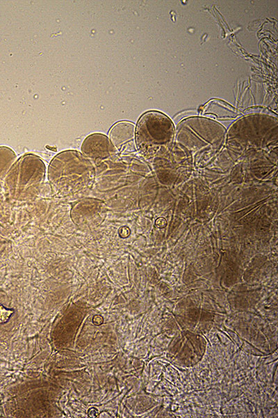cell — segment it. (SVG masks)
<instances>
[{
  "mask_svg": "<svg viewBox=\"0 0 278 418\" xmlns=\"http://www.w3.org/2000/svg\"><path fill=\"white\" fill-rule=\"evenodd\" d=\"M93 172L90 161L82 153L66 150L52 160L48 177L56 193L66 194L87 187L92 180Z\"/></svg>",
  "mask_w": 278,
  "mask_h": 418,
  "instance_id": "1",
  "label": "cell"
},
{
  "mask_svg": "<svg viewBox=\"0 0 278 418\" xmlns=\"http://www.w3.org/2000/svg\"><path fill=\"white\" fill-rule=\"evenodd\" d=\"M174 134V126L170 118L158 111H148L141 116L137 123L136 146L144 157L153 159L169 150Z\"/></svg>",
  "mask_w": 278,
  "mask_h": 418,
  "instance_id": "2",
  "label": "cell"
},
{
  "mask_svg": "<svg viewBox=\"0 0 278 418\" xmlns=\"http://www.w3.org/2000/svg\"><path fill=\"white\" fill-rule=\"evenodd\" d=\"M177 140L201 164L220 151L225 140V130L218 123H213L206 132L181 130L177 132Z\"/></svg>",
  "mask_w": 278,
  "mask_h": 418,
  "instance_id": "3",
  "label": "cell"
},
{
  "mask_svg": "<svg viewBox=\"0 0 278 418\" xmlns=\"http://www.w3.org/2000/svg\"><path fill=\"white\" fill-rule=\"evenodd\" d=\"M16 189L24 199L28 198L38 191L45 176V164L38 156L27 154L17 162Z\"/></svg>",
  "mask_w": 278,
  "mask_h": 418,
  "instance_id": "4",
  "label": "cell"
},
{
  "mask_svg": "<svg viewBox=\"0 0 278 418\" xmlns=\"http://www.w3.org/2000/svg\"><path fill=\"white\" fill-rule=\"evenodd\" d=\"M81 149L85 157L94 160L106 159L117 152L109 138L100 133L88 136L83 141Z\"/></svg>",
  "mask_w": 278,
  "mask_h": 418,
  "instance_id": "5",
  "label": "cell"
},
{
  "mask_svg": "<svg viewBox=\"0 0 278 418\" xmlns=\"http://www.w3.org/2000/svg\"><path fill=\"white\" fill-rule=\"evenodd\" d=\"M135 125L127 121L115 123L110 130L109 139L119 152H133L136 150Z\"/></svg>",
  "mask_w": 278,
  "mask_h": 418,
  "instance_id": "6",
  "label": "cell"
},
{
  "mask_svg": "<svg viewBox=\"0 0 278 418\" xmlns=\"http://www.w3.org/2000/svg\"><path fill=\"white\" fill-rule=\"evenodd\" d=\"M13 310L6 309L2 305H0V323H5L8 321Z\"/></svg>",
  "mask_w": 278,
  "mask_h": 418,
  "instance_id": "7",
  "label": "cell"
}]
</instances>
